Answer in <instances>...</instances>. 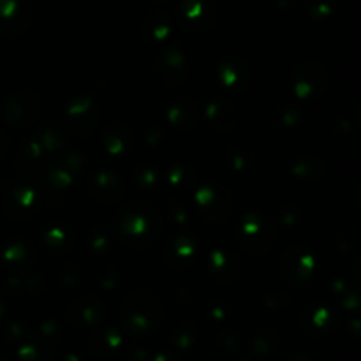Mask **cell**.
I'll list each match as a JSON object with an SVG mask.
<instances>
[{
    "mask_svg": "<svg viewBox=\"0 0 361 361\" xmlns=\"http://www.w3.org/2000/svg\"><path fill=\"white\" fill-rule=\"evenodd\" d=\"M30 13L28 0H0V34L13 35L23 30Z\"/></svg>",
    "mask_w": 361,
    "mask_h": 361,
    "instance_id": "obj_1",
    "label": "cell"
}]
</instances>
